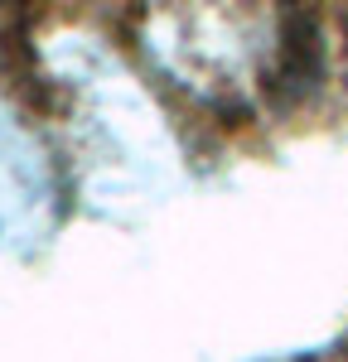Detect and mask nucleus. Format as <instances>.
Returning <instances> with one entry per match:
<instances>
[{
	"instance_id": "obj_1",
	"label": "nucleus",
	"mask_w": 348,
	"mask_h": 362,
	"mask_svg": "<svg viewBox=\"0 0 348 362\" xmlns=\"http://www.w3.org/2000/svg\"><path fill=\"white\" fill-rule=\"evenodd\" d=\"M49 208V174L39 145L0 112V223L5 227H39Z\"/></svg>"
}]
</instances>
